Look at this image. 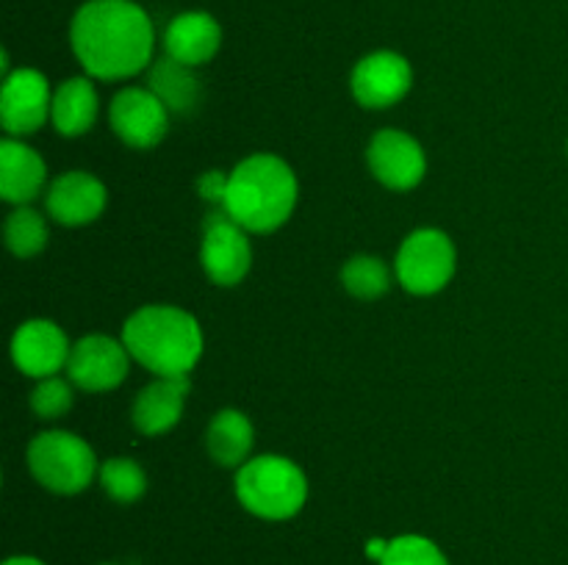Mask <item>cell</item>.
I'll list each match as a JSON object with an SVG mask.
<instances>
[{"label": "cell", "mask_w": 568, "mask_h": 565, "mask_svg": "<svg viewBox=\"0 0 568 565\" xmlns=\"http://www.w3.org/2000/svg\"><path fill=\"white\" fill-rule=\"evenodd\" d=\"M72 53L100 81H125L153 64L155 31L133 0H87L70 25Z\"/></svg>", "instance_id": "cell-1"}, {"label": "cell", "mask_w": 568, "mask_h": 565, "mask_svg": "<svg viewBox=\"0 0 568 565\" xmlns=\"http://www.w3.org/2000/svg\"><path fill=\"white\" fill-rule=\"evenodd\" d=\"M297 194V177L286 161L255 153L239 161L227 175L222 210L247 233H272L292 216Z\"/></svg>", "instance_id": "cell-2"}, {"label": "cell", "mask_w": 568, "mask_h": 565, "mask_svg": "<svg viewBox=\"0 0 568 565\" xmlns=\"http://www.w3.org/2000/svg\"><path fill=\"white\" fill-rule=\"evenodd\" d=\"M122 343L155 377H189L203 355V330L189 310L144 305L122 327Z\"/></svg>", "instance_id": "cell-3"}, {"label": "cell", "mask_w": 568, "mask_h": 565, "mask_svg": "<svg viewBox=\"0 0 568 565\" xmlns=\"http://www.w3.org/2000/svg\"><path fill=\"white\" fill-rule=\"evenodd\" d=\"M236 496L258 518L286 521L308 502V480L294 460L261 454L236 471Z\"/></svg>", "instance_id": "cell-4"}, {"label": "cell", "mask_w": 568, "mask_h": 565, "mask_svg": "<svg viewBox=\"0 0 568 565\" xmlns=\"http://www.w3.org/2000/svg\"><path fill=\"white\" fill-rule=\"evenodd\" d=\"M28 469L42 487L61 496H72L94 480L98 460H94L92 446L75 432L50 430L33 438L28 446Z\"/></svg>", "instance_id": "cell-5"}, {"label": "cell", "mask_w": 568, "mask_h": 565, "mask_svg": "<svg viewBox=\"0 0 568 565\" xmlns=\"http://www.w3.org/2000/svg\"><path fill=\"white\" fill-rule=\"evenodd\" d=\"M455 264H458V255H455L453 238L436 227H422L410 233L399 247L397 277L405 291L430 297L453 280Z\"/></svg>", "instance_id": "cell-6"}, {"label": "cell", "mask_w": 568, "mask_h": 565, "mask_svg": "<svg viewBox=\"0 0 568 565\" xmlns=\"http://www.w3.org/2000/svg\"><path fill=\"white\" fill-rule=\"evenodd\" d=\"M200 260L216 286H236L253 266V247H250L247 230L233 222L225 210H214L203 222V247Z\"/></svg>", "instance_id": "cell-7"}, {"label": "cell", "mask_w": 568, "mask_h": 565, "mask_svg": "<svg viewBox=\"0 0 568 565\" xmlns=\"http://www.w3.org/2000/svg\"><path fill=\"white\" fill-rule=\"evenodd\" d=\"M50 109H53V92L42 72L22 66L6 75L0 92V122L11 138L37 133L50 120Z\"/></svg>", "instance_id": "cell-8"}, {"label": "cell", "mask_w": 568, "mask_h": 565, "mask_svg": "<svg viewBox=\"0 0 568 565\" xmlns=\"http://www.w3.org/2000/svg\"><path fill=\"white\" fill-rule=\"evenodd\" d=\"M170 111L148 86H128L111 100L109 120L116 136L133 150H150L161 144L170 131Z\"/></svg>", "instance_id": "cell-9"}, {"label": "cell", "mask_w": 568, "mask_h": 565, "mask_svg": "<svg viewBox=\"0 0 568 565\" xmlns=\"http://www.w3.org/2000/svg\"><path fill=\"white\" fill-rule=\"evenodd\" d=\"M131 352L122 341L111 336H83L72 347L67 377L72 386L83 388L89 393H103L120 386L128 377Z\"/></svg>", "instance_id": "cell-10"}, {"label": "cell", "mask_w": 568, "mask_h": 565, "mask_svg": "<svg viewBox=\"0 0 568 565\" xmlns=\"http://www.w3.org/2000/svg\"><path fill=\"white\" fill-rule=\"evenodd\" d=\"M414 70L408 59L394 50H375L355 64L349 89L364 109H392L408 94Z\"/></svg>", "instance_id": "cell-11"}, {"label": "cell", "mask_w": 568, "mask_h": 565, "mask_svg": "<svg viewBox=\"0 0 568 565\" xmlns=\"http://www.w3.org/2000/svg\"><path fill=\"white\" fill-rule=\"evenodd\" d=\"M366 158H369L372 175L386 188H394V192H410V188L419 186L427 172L422 144L410 133L394 131V127L377 131L372 136Z\"/></svg>", "instance_id": "cell-12"}, {"label": "cell", "mask_w": 568, "mask_h": 565, "mask_svg": "<svg viewBox=\"0 0 568 565\" xmlns=\"http://www.w3.org/2000/svg\"><path fill=\"white\" fill-rule=\"evenodd\" d=\"M70 341L64 330L50 319H31L17 327L11 338V360L28 377H55L70 363Z\"/></svg>", "instance_id": "cell-13"}, {"label": "cell", "mask_w": 568, "mask_h": 565, "mask_svg": "<svg viewBox=\"0 0 568 565\" xmlns=\"http://www.w3.org/2000/svg\"><path fill=\"white\" fill-rule=\"evenodd\" d=\"M105 199H109V192L103 183L81 170L59 175L44 194L48 214L67 227H81L98 219L105 210Z\"/></svg>", "instance_id": "cell-14"}, {"label": "cell", "mask_w": 568, "mask_h": 565, "mask_svg": "<svg viewBox=\"0 0 568 565\" xmlns=\"http://www.w3.org/2000/svg\"><path fill=\"white\" fill-rule=\"evenodd\" d=\"M222 48V28L209 11H183L172 17L164 31V50L181 64H209Z\"/></svg>", "instance_id": "cell-15"}, {"label": "cell", "mask_w": 568, "mask_h": 565, "mask_svg": "<svg viewBox=\"0 0 568 565\" xmlns=\"http://www.w3.org/2000/svg\"><path fill=\"white\" fill-rule=\"evenodd\" d=\"M189 377H159L144 386L133 402L131 421L142 435H164L181 421L186 404Z\"/></svg>", "instance_id": "cell-16"}, {"label": "cell", "mask_w": 568, "mask_h": 565, "mask_svg": "<svg viewBox=\"0 0 568 565\" xmlns=\"http://www.w3.org/2000/svg\"><path fill=\"white\" fill-rule=\"evenodd\" d=\"M48 181L44 158L20 138L0 142V194L6 203L28 205L42 194Z\"/></svg>", "instance_id": "cell-17"}, {"label": "cell", "mask_w": 568, "mask_h": 565, "mask_svg": "<svg viewBox=\"0 0 568 565\" xmlns=\"http://www.w3.org/2000/svg\"><path fill=\"white\" fill-rule=\"evenodd\" d=\"M192 70L194 66L181 64V61L170 59V55L155 59L150 64L148 89L166 105L170 114H192L200 105V100H203V86H200L197 75Z\"/></svg>", "instance_id": "cell-18"}, {"label": "cell", "mask_w": 568, "mask_h": 565, "mask_svg": "<svg viewBox=\"0 0 568 565\" xmlns=\"http://www.w3.org/2000/svg\"><path fill=\"white\" fill-rule=\"evenodd\" d=\"M255 443V430L242 410H220L211 419L209 432H205V446H209L211 460L225 469H242L250 460Z\"/></svg>", "instance_id": "cell-19"}, {"label": "cell", "mask_w": 568, "mask_h": 565, "mask_svg": "<svg viewBox=\"0 0 568 565\" xmlns=\"http://www.w3.org/2000/svg\"><path fill=\"white\" fill-rule=\"evenodd\" d=\"M98 120V92L89 78H70L53 92L50 122L61 136H83Z\"/></svg>", "instance_id": "cell-20"}, {"label": "cell", "mask_w": 568, "mask_h": 565, "mask_svg": "<svg viewBox=\"0 0 568 565\" xmlns=\"http://www.w3.org/2000/svg\"><path fill=\"white\" fill-rule=\"evenodd\" d=\"M6 247L17 255V258H33L48 244V225L39 210L28 208V205H17L14 214H9L3 227Z\"/></svg>", "instance_id": "cell-21"}, {"label": "cell", "mask_w": 568, "mask_h": 565, "mask_svg": "<svg viewBox=\"0 0 568 565\" xmlns=\"http://www.w3.org/2000/svg\"><path fill=\"white\" fill-rule=\"evenodd\" d=\"M342 282L349 297L355 299H377L392 286V271L375 255H355L344 264Z\"/></svg>", "instance_id": "cell-22"}, {"label": "cell", "mask_w": 568, "mask_h": 565, "mask_svg": "<svg viewBox=\"0 0 568 565\" xmlns=\"http://www.w3.org/2000/svg\"><path fill=\"white\" fill-rule=\"evenodd\" d=\"M100 485L114 502L133 504L148 491V474L131 458H111L100 465Z\"/></svg>", "instance_id": "cell-23"}, {"label": "cell", "mask_w": 568, "mask_h": 565, "mask_svg": "<svg viewBox=\"0 0 568 565\" xmlns=\"http://www.w3.org/2000/svg\"><path fill=\"white\" fill-rule=\"evenodd\" d=\"M381 565H449L442 548L422 535H399L388 541Z\"/></svg>", "instance_id": "cell-24"}, {"label": "cell", "mask_w": 568, "mask_h": 565, "mask_svg": "<svg viewBox=\"0 0 568 565\" xmlns=\"http://www.w3.org/2000/svg\"><path fill=\"white\" fill-rule=\"evenodd\" d=\"M72 408V382L55 377H44L31 393V410L39 419H59Z\"/></svg>", "instance_id": "cell-25"}, {"label": "cell", "mask_w": 568, "mask_h": 565, "mask_svg": "<svg viewBox=\"0 0 568 565\" xmlns=\"http://www.w3.org/2000/svg\"><path fill=\"white\" fill-rule=\"evenodd\" d=\"M197 186L205 199L222 205V199H225V188H227V175H222V172H205V175L200 177Z\"/></svg>", "instance_id": "cell-26"}, {"label": "cell", "mask_w": 568, "mask_h": 565, "mask_svg": "<svg viewBox=\"0 0 568 565\" xmlns=\"http://www.w3.org/2000/svg\"><path fill=\"white\" fill-rule=\"evenodd\" d=\"M386 548H388V541H381V537H377V541H369V546H366V554H369L372 559H377V563H381V559L386 557Z\"/></svg>", "instance_id": "cell-27"}, {"label": "cell", "mask_w": 568, "mask_h": 565, "mask_svg": "<svg viewBox=\"0 0 568 565\" xmlns=\"http://www.w3.org/2000/svg\"><path fill=\"white\" fill-rule=\"evenodd\" d=\"M3 565H44V563H42V559H37V557H28V554H20V557L6 559Z\"/></svg>", "instance_id": "cell-28"}]
</instances>
